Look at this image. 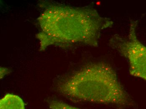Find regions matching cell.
<instances>
[{"label": "cell", "mask_w": 146, "mask_h": 109, "mask_svg": "<svg viewBox=\"0 0 146 109\" xmlns=\"http://www.w3.org/2000/svg\"><path fill=\"white\" fill-rule=\"evenodd\" d=\"M51 109H81L69 105L66 103L57 100H52L48 102Z\"/></svg>", "instance_id": "5"}, {"label": "cell", "mask_w": 146, "mask_h": 109, "mask_svg": "<svg viewBox=\"0 0 146 109\" xmlns=\"http://www.w3.org/2000/svg\"><path fill=\"white\" fill-rule=\"evenodd\" d=\"M0 109H25L22 98L13 94H7L0 100Z\"/></svg>", "instance_id": "4"}, {"label": "cell", "mask_w": 146, "mask_h": 109, "mask_svg": "<svg viewBox=\"0 0 146 109\" xmlns=\"http://www.w3.org/2000/svg\"><path fill=\"white\" fill-rule=\"evenodd\" d=\"M37 21L40 31L36 38L42 51L51 46L98 47L103 31L113 24L93 8L57 4L47 6Z\"/></svg>", "instance_id": "1"}, {"label": "cell", "mask_w": 146, "mask_h": 109, "mask_svg": "<svg viewBox=\"0 0 146 109\" xmlns=\"http://www.w3.org/2000/svg\"><path fill=\"white\" fill-rule=\"evenodd\" d=\"M137 22H131L127 38L114 35L110 41L112 48L128 59L130 73L132 76L146 81V47L137 36Z\"/></svg>", "instance_id": "3"}, {"label": "cell", "mask_w": 146, "mask_h": 109, "mask_svg": "<svg viewBox=\"0 0 146 109\" xmlns=\"http://www.w3.org/2000/svg\"><path fill=\"white\" fill-rule=\"evenodd\" d=\"M58 89L62 94L75 100L122 106L129 103L115 71L104 63L81 69L60 82Z\"/></svg>", "instance_id": "2"}]
</instances>
